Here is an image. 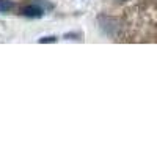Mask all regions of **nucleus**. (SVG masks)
<instances>
[{
	"label": "nucleus",
	"instance_id": "obj_1",
	"mask_svg": "<svg viewBox=\"0 0 157 157\" xmlns=\"http://www.w3.org/2000/svg\"><path fill=\"white\" fill-rule=\"evenodd\" d=\"M21 14L24 17H29V19H41L46 14V8L43 5H39L38 2L29 3L21 8Z\"/></svg>",
	"mask_w": 157,
	"mask_h": 157
},
{
	"label": "nucleus",
	"instance_id": "obj_2",
	"mask_svg": "<svg viewBox=\"0 0 157 157\" xmlns=\"http://www.w3.org/2000/svg\"><path fill=\"white\" fill-rule=\"evenodd\" d=\"M99 27H101V30L104 32V33H105V35H109V36H115V27H116V25H115V21L113 19H110V17H99Z\"/></svg>",
	"mask_w": 157,
	"mask_h": 157
},
{
	"label": "nucleus",
	"instance_id": "obj_3",
	"mask_svg": "<svg viewBox=\"0 0 157 157\" xmlns=\"http://www.w3.org/2000/svg\"><path fill=\"white\" fill-rule=\"evenodd\" d=\"M13 10V2L11 0H0V13L2 14H6Z\"/></svg>",
	"mask_w": 157,
	"mask_h": 157
},
{
	"label": "nucleus",
	"instance_id": "obj_4",
	"mask_svg": "<svg viewBox=\"0 0 157 157\" xmlns=\"http://www.w3.org/2000/svg\"><path fill=\"white\" fill-rule=\"evenodd\" d=\"M39 44H49V43H57V36H44L38 39Z\"/></svg>",
	"mask_w": 157,
	"mask_h": 157
},
{
	"label": "nucleus",
	"instance_id": "obj_5",
	"mask_svg": "<svg viewBox=\"0 0 157 157\" xmlns=\"http://www.w3.org/2000/svg\"><path fill=\"white\" fill-rule=\"evenodd\" d=\"M72 38H78V33H66L64 39H72Z\"/></svg>",
	"mask_w": 157,
	"mask_h": 157
},
{
	"label": "nucleus",
	"instance_id": "obj_6",
	"mask_svg": "<svg viewBox=\"0 0 157 157\" xmlns=\"http://www.w3.org/2000/svg\"><path fill=\"white\" fill-rule=\"evenodd\" d=\"M116 2H124V0H116Z\"/></svg>",
	"mask_w": 157,
	"mask_h": 157
}]
</instances>
